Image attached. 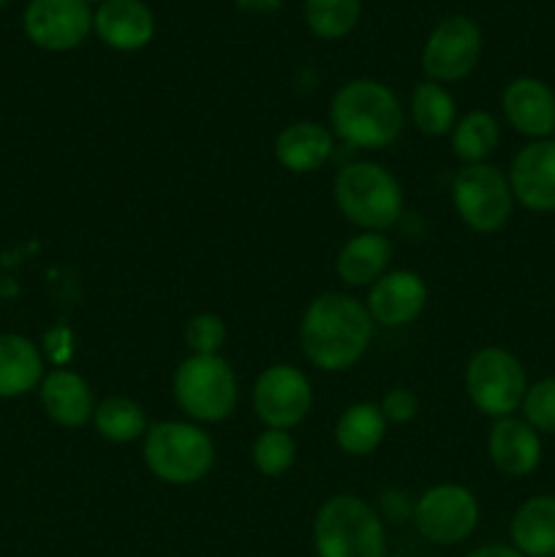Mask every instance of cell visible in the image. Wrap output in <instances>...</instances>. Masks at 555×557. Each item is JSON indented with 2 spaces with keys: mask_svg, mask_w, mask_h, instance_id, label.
Returning a JSON list of instances; mask_svg holds the SVG:
<instances>
[{
  "mask_svg": "<svg viewBox=\"0 0 555 557\" xmlns=\"http://www.w3.org/2000/svg\"><path fill=\"white\" fill-rule=\"evenodd\" d=\"M373 341V319L351 294L326 292L316 297L299 321L305 359L324 373L354 368Z\"/></svg>",
  "mask_w": 555,
  "mask_h": 557,
  "instance_id": "cell-1",
  "label": "cell"
},
{
  "mask_svg": "<svg viewBox=\"0 0 555 557\" xmlns=\"http://www.w3.org/2000/svg\"><path fill=\"white\" fill-rule=\"evenodd\" d=\"M332 136L351 147L379 150L403 134L406 109L392 87L375 79H351L332 96Z\"/></svg>",
  "mask_w": 555,
  "mask_h": 557,
  "instance_id": "cell-2",
  "label": "cell"
},
{
  "mask_svg": "<svg viewBox=\"0 0 555 557\" xmlns=\"http://www.w3.org/2000/svg\"><path fill=\"white\" fill-rule=\"evenodd\" d=\"M332 196L348 223L362 232H381L395 226L406 207L400 183L390 169L373 161H354L337 172Z\"/></svg>",
  "mask_w": 555,
  "mask_h": 557,
  "instance_id": "cell-3",
  "label": "cell"
},
{
  "mask_svg": "<svg viewBox=\"0 0 555 557\" xmlns=\"http://www.w3.org/2000/svg\"><path fill=\"white\" fill-rule=\"evenodd\" d=\"M319 557H386L384 520L357 495H332L313 520Z\"/></svg>",
  "mask_w": 555,
  "mask_h": 557,
  "instance_id": "cell-4",
  "label": "cell"
},
{
  "mask_svg": "<svg viewBox=\"0 0 555 557\" xmlns=\"http://www.w3.org/2000/svg\"><path fill=\"white\" fill-rule=\"evenodd\" d=\"M145 466L158 482L188 487L201 482L215 462V444L201 428L190 422H156L147 428Z\"/></svg>",
  "mask_w": 555,
  "mask_h": 557,
  "instance_id": "cell-5",
  "label": "cell"
},
{
  "mask_svg": "<svg viewBox=\"0 0 555 557\" xmlns=\"http://www.w3.org/2000/svg\"><path fill=\"white\" fill-rule=\"evenodd\" d=\"M172 386L180 411L194 422L205 424H215L232 417L239 397L237 375L221 354H210V357L190 354L174 370Z\"/></svg>",
  "mask_w": 555,
  "mask_h": 557,
  "instance_id": "cell-6",
  "label": "cell"
},
{
  "mask_svg": "<svg viewBox=\"0 0 555 557\" xmlns=\"http://www.w3.org/2000/svg\"><path fill=\"white\" fill-rule=\"evenodd\" d=\"M466 392L477 411L490 419L515 417L528 392V375L520 359L501 346H484L468 359Z\"/></svg>",
  "mask_w": 555,
  "mask_h": 557,
  "instance_id": "cell-7",
  "label": "cell"
},
{
  "mask_svg": "<svg viewBox=\"0 0 555 557\" xmlns=\"http://www.w3.org/2000/svg\"><path fill=\"white\" fill-rule=\"evenodd\" d=\"M452 205L471 232L495 234L515 212L509 177L490 163L462 166L452 180Z\"/></svg>",
  "mask_w": 555,
  "mask_h": 557,
  "instance_id": "cell-8",
  "label": "cell"
},
{
  "mask_svg": "<svg viewBox=\"0 0 555 557\" xmlns=\"http://www.w3.org/2000/svg\"><path fill=\"white\" fill-rule=\"evenodd\" d=\"M414 525L428 542L452 547L477 531L479 500L462 484H435L419 495L414 506Z\"/></svg>",
  "mask_w": 555,
  "mask_h": 557,
  "instance_id": "cell-9",
  "label": "cell"
},
{
  "mask_svg": "<svg viewBox=\"0 0 555 557\" xmlns=\"http://www.w3.org/2000/svg\"><path fill=\"white\" fill-rule=\"evenodd\" d=\"M482 54V30L471 16L452 14L430 30L422 47V71L430 82L452 85L477 69Z\"/></svg>",
  "mask_w": 555,
  "mask_h": 557,
  "instance_id": "cell-10",
  "label": "cell"
},
{
  "mask_svg": "<svg viewBox=\"0 0 555 557\" xmlns=\"http://www.w3.org/2000/svg\"><path fill=\"white\" fill-rule=\"evenodd\" d=\"M313 389L294 364H272L254 384V411L272 430H292L310 413Z\"/></svg>",
  "mask_w": 555,
  "mask_h": 557,
  "instance_id": "cell-11",
  "label": "cell"
},
{
  "mask_svg": "<svg viewBox=\"0 0 555 557\" xmlns=\"http://www.w3.org/2000/svg\"><path fill=\"white\" fill-rule=\"evenodd\" d=\"M22 25L38 49L71 52L92 33V11L85 0H30Z\"/></svg>",
  "mask_w": 555,
  "mask_h": 557,
  "instance_id": "cell-12",
  "label": "cell"
},
{
  "mask_svg": "<svg viewBox=\"0 0 555 557\" xmlns=\"http://www.w3.org/2000/svg\"><path fill=\"white\" fill-rule=\"evenodd\" d=\"M509 185L515 201L536 215H553L555 212V139L528 141L517 156L511 158Z\"/></svg>",
  "mask_w": 555,
  "mask_h": 557,
  "instance_id": "cell-13",
  "label": "cell"
},
{
  "mask_svg": "<svg viewBox=\"0 0 555 557\" xmlns=\"http://www.w3.org/2000/svg\"><path fill=\"white\" fill-rule=\"evenodd\" d=\"M428 297L430 292L422 275L411 270H392L370 286L365 308H368L373 324L400 330L422 315V310L428 308Z\"/></svg>",
  "mask_w": 555,
  "mask_h": 557,
  "instance_id": "cell-14",
  "label": "cell"
},
{
  "mask_svg": "<svg viewBox=\"0 0 555 557\" xmlns=\"http://www.w3.org/2000/svg\"><path fill=\"white\" fill-rule=\"evenodd\" d=\"M504 117L517 134L531 141L550 139L555 131V92L536 76H517L501 96Z\"/></svg>",
  "mask_w": 555,
  "mask_h": 557,
  "instance_id": "cell-15",
  "label": "cell"
},
{
  "mask_svg": "<svg viewBox=\"0 0 555 557\" xmlns=\"http://www.w3.org/2000/svg\"><path fill=\"white\" fill-rule=\"evenodd\" d=\"M92 33L109 49L136 52L156 36V16L141 0H103L92 11Z\"/></svg>",
  "mask_w": 555,
  "mask_h": 557,
  "instance_id": "cell-16",
  "label": "cell"
},
{
  "mask_svg": "<svg viewBox=\"0 0 555 557\" xmlns=\"http://www.w3.org/2000/svg\"><path fill=\"white\" fill-rule=\"evenodd\" d=\"M488 455L504 476H531L542 462V435L526 419H495L488 433Z\"/></svg>",
  "mask_w": 555,
  "mask_h": 557,
  "instance_id": "cell-17",
  "label": "cell"
},
{
  "mask_svg": "<svg viewBox=\"0 0 555 557\" xmlns=\"http://www.w3.org/2000/svg\"><path fill=\"white\" fill-rule=\"evenodd\" d=\"M38 397H41L47 417L54 424L69 430H76L90 422L92 411H96L90 384L79 373L65 368H58L44 375L41 386H38Z\"/></svg>",
  "mask_w": 555,
  "mask_h": 557,
  "instance_id": "cell-18",
  "label": "cell"
},
{
  "mask_svg": "<svg viewBox=\"0 0 555 557\" xmlns=\"http://www.w3.org/2000/svg\"><path fill=\"white\" fill-rule=\"evenodd\" d=\"M275 161L294 174H310L324 166L335 152V136L324 125L299 120L275 136Z\"/></svg>",
  "mask_w": 555,
  "mask_h": 557,
  "instance_id": "cell-19",
  "label": "cell"
},
{
  "mask_svg": "<svg viewBox=\"0 0 555 557\" xmlns=\"http://www.w3.org/2000/svg\"><path fill=\"white\" fill-rule=\"evenodd\" d=\"M392 243L381 232H359L335 259V272L346 286H373L390 272Z\"/></svg>",
  "mask_w": 555,
  "mask_h": 557,
  "instance_id": "cell-20",
  "label": "cell"
},
{
  "mask_svg": "<svg viewBox=\"0 0 555 557\" xmlns=\"http://www.w3.org/2000/svg\"><path fill=\"white\" fill-rule=\"evenodd\" d=\"M44 381V357L25 335H0V400L22 397Z\"/></svg>",
  "mask_w": 555,
  "mask_h": 557,
  "instance_id": "cell-21",
  "label": "cell"
},
{
  "mask_svg": "<svg viewBox=\"0 0 555 557\" xmlns=\"http://www.w3.org/2000/svg\"><path fill=\"white\" fill-rule=\"evenodd\" d=\"M511 544L526 557L555 555V495H533L515 511L509 525Z\"/></svg>",
  "mask_w": 555,
  "mask_h": 557,
  "instance_id": "cell-22",
  "label": "cell"
},
{
  "mask_svg": "<svg viewBox=\"0 0 555 557\" xmlns=\"http://www.w3.org/2000/svg\"><path fill=\"white\" fill-rule=\"evenodd\" d=\"M386 419L375 403H354L337 417L335 444L351 457H368L384 444Z\"/></svg>",
  "mask_w": 555,
  "mask_h": 557,
  "instance_id": "cell-23",
  "label": "cell"
},
{
  "mask_svg": "<svg viewBox=\"0 0 555 557\" xmlns=\"http://www.w3.org/2000/svg\"><path fill=\"white\" fill-rule=\"evenodd\" d=\"M411 120L419 134L446 136L457 123V103L439 82H419L411 92Z\"/></svg>",
  "mask_w": 555,
  "mask_h": 557,
  "instance_id": "cell-24",
  "label": "cell"
},
{
  "mask_svg": "<svg viewBox=\"0 0 555 557\" xmlns=\"http://www.w3.org/2000/svg\"><path fill=\"white\" fill-rule=\"evenodd\" d=\"M92 424L98 435L112 444H131V441L145 438L147 413L136 400L123 395L103 397L92 411Z\"/></svg>",
  "mask_w": 555,
  "mask_h": 557,
  "instance_id": "cell-25",
  "label": "cell"
},
{
  "mask_svg": "<svg viewBox=\"0 0 555 557\" xmlns=\"http://www.w3.org/2000/svg\"><path fill=\"white\" fill-rule=\"evenodd\" d=\"M501 139L498 120L484 109H473L466 117L457 120L452 128V150L466 166L484 163L495 152Z\"/></svg>",
  "mask_w": 555,
  "mask_h": 557,
  "instance_id": "cell-26",
  "label": "cell"
},
{
  "mask_svg": "<svg viewBox=\"0 0 555 557\" xmlns=\"http://www.w3.org/2000/svg\"><path fill=\"white\" fill-rule=\"evenodd\" d=\"M362 0H305V22L321 41H337L357 27Z\"/></svg>",
  "mask_w": 555,
  "mask_h": 557,
  "instance_id": "cell-27",
  "label": "cell"
},
{
  "mask_svg": "<svg viewBox=\"0 0 555 557\" xmlns=\"http://www.w3.org/2000/svg\"><path fill=\"white\" fill-rule=\"evenodd\" d=\"M250 457H254L259 473L272 479L283 476L297 460V441L292 438L288 430L264 428V433L256 435L254 446H250Z\"/></svg>",
  "mask_w": 555,
  "mask_h": 557,
  "instance_id": "cell-28",
  "label": "cell"
},
{
  "mask_svg": "<svg viewBox=\"0 0 555 557\" xmlns=\"http://www.w3.org/2000/svg\"><path fill=\"white\" fill-rule=\"evenodd\" d=\"M520 411L539 435H555V375L528 384Z\"/></svg>",
  "mask_w": 555,
  "mask_h": 557,
  "instance_id": "cell-29",
  "label": "cell"
},
{
  "mask_svg": "<svg viewBox=\"0 0 555 557\" xmlns=\"http://www.w3.org/2000/svg\"><path fill=\"white\" fill-rule=\"evenodd\" d=\"M183 337L190 354L210 357V354L221 351L223 343H226V324H223L221 315L199 313L185 321Z\"/></svg>",
  "mask_w": 555,
  "mask_h": 557,
  "instance_id": "cell-30",
  "label": "cell"
},
{
  "mask_svg": "<svg viewBox=\"0 0 555 557\" xmlns=\"http://www.w3.org/2000/svg\"><path fill=\"white\" fill-rule=\"evenodd\" d=\"M417 411H419V400L417 395L408 389H390L384 395V400H381V413H384L386 422H395V424L411 422V419L417 417Z\"/></svg>",
  "mask_w": 555,
  "mask_h": 557,
  "instance_id": "cell-31",
  "label": "cell"
},
{
  "mask_svg": "<svg viewBox=\"0 0 555 557\" xmlns=\"http://www.w3.org/2000/svg\"><path fill=\"white\" fill-rule=\"evenodd\" d=\"M237 9L248 11V14H272L283 5V0H234Z\"/></svg>",
  "mask_w": 555,
  "mask_h": 557,
  "instance_id": "cell-32",
  "label": "cell"
},
{
  "mask_svg": "<svg viewBox=\"0 0 555 557\" xmlns=\"http://www.w3.org/2000/svg\"><path fill=\"white\" fill-rule=\"evenodd\" d=\"M466 557H526L517 553L515 547H504V544H488V547H479Z\"/></svg>",
  "mask_w": 555,
  "mask_h": 557,
  "instance_id": "cell-33",
  "label": "cell"
},
{
  "mask_svg": "<svg viewBox=\"0 0 555 557\" xmlns=\"http://www.w3.org/2000/svg\"><path fill=\"white\" fill-rule=\"evenodd\" d=\"M85 3L87 5H90V3H103V0H85Z\"/></svg>",
  "mask_w": 555,
  "mask_h": 557,
  "instance_id": "cell-34",
  "label": "cell"
},
{
  "mask_svg": "<svg viewBox=\"0 0 555 557\" xmlns=\"http://www.w3.org/2000/svg\"><path fill=\"white\" fill-rule=\"evenodd\" d=\"M5 3H9V0H0V9H3V5H5Z\"/></svg>",
  "mask_w": 555,
  "mask_h": 557,
  "instance_id": "cell-35",
  "label": "cell"
},
{
  "mask_svg": "<svg viewBox=\"0 0 555 557\" xmlns=\"http://www.w3.org/2000/svg\"><path fill=\"white\" fill-rule=\"evenodd\" d=\"M392 557H403V555H392Z\"/></svg>",
  "mask_w": 555,
  "mask_h": 557,
  "instance_id": "cell-36",
  "label": "cell"
},
{
  "mask_svg": "<svg viewBox=\"0 0 555 557\" xmlns=\"http://www.w3.org/2000/svg\"><path fill=\"white\" fill-rule=\"evenodd\" d=\"M553 557H555V555H553Z\"/></svg>",
  "mask_w": 555,
  "mask_h": 557,
  "instance_id": "cell-37",
  "label": "cell"
}]
</instances>
